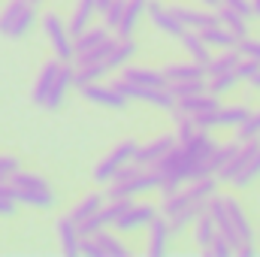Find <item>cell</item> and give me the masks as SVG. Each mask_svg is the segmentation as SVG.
I'll return each mask as SVG.
<instances>
[{"mask_svg":"<svg viewBox=\"0 0 260 257\" xmlns=\"http://www.w3.org/2000/svg\"><path fill=\"white\" fill-rule=\"evenodd\" d=\"M215 109H221L218 97L209 94V91H203V94H191V97H179L170 112H179V115H203V112H215Z\"/></svg>","mask_w":260,"mask_h":257,"instance_id":"cell-10","label":"cell"},{"mask_svg":"<svg viewBox=\"0 0 260 257\" xmlns=\"http://www.w3.org/2000/svg\"><path fill=\"white\" fill-rule=\"evenodd\" d=\"M142 170H145L142 164H136V160H127V164H124V167H121V170H118V173L112 176V182H118V185H124V182H130V179H136V176H139Z\"/></svg>","mask_w":260,"mask_h":257,"instance_id":"cell-40","label":"cell"},{"mask_svg":"<svg viewBox=\"0 0 260 257\" xmlns=\"http://www.w3.org/2000/svg\"><path fill=\"white\" fill-rule=\"evenodd\" d=\"M218 21H221V24H224L227 30H233V34H236L239 40H242V37H248V18H245V15H239L236 9L224 6V3L218 6Z\"/></svg>","mask_w":260,"mask_h":257,"instance_id":"cell-28","label":"cell"},{"mask_svg":"<svg viewBox=\"0 0 260 257\" xmlns=\"http://www.w3.org/2000/svg\"><path fill=\"white\" fill-rule=\"evenodd\" d=\"M167 91L179 100V97H191L206 91V79H188V82H167Z\"/></svg>","mask_w":260,"mask_h":257,"instance_id":"cell-37","label":"cell"},{"mask_svg":"<svg viewBox=\"0 0 260 257\" xmlns=\"http://www.w3.org/2000/svg\"><path fill=\"white\" fill-rule=\"evenodd\" d=\"M224 212H227V218H230L233 230L239 233V242H242V245H245V242H254L251 221H248V215H245V209L239 206V200H236V197H224Z\"/></svg>","mask_w":260,"mask_h":257,"instance_id":"cell-13","label":"cell"},{"mask_svg":"<svg viewBox=\"0 0 260 257\" xmlns=\"http://www.w3.org/2000/svg\"><path fill=\"white\" fill-rule=\"evenodd\" d=\"M70 88H73V61H64L61 70H58V76H55L52 91H49L46 100H43V106H46V109H58V106L64 103V97H67Z\"/></svg>","mask_w":260,"mask_h":257,"instance_id":"cell-16","label":"cell"},{"mask_svg":"<svg viewBox=\"0 0 260 257\" xmlns=\"http://www.w3.org/2000/svg\"><path fill=\"white\" fill-rule=\"evenodd\" d=\"M167 82H188V79H206V67L197 61H179V64L164 67Z\"/></svg>","mask_w":260,"mask_h":257,"instance_id":"cell-21","label":"cell"},{"mask_svg":"<svg viewBox=\"0 0 260 257\" xmlns=\"http://www.w3.org/2000/svg\"><path fill=\"white\" fill-rule=\"evenodd\" d=\"M157 215V209L151 206V203H136L133 200V206H130L127 212L112 224V227H118L121 233H130V230H139V227H148L151 224V218Z\"/></svg>","mask_w":260,"mask_h":257,"instance_id":"cell-9","label":"cell"},{"mask_svg":"<svg viewBox=\"0 0 260 257\" xmlns=\"http://www.w3.org/2000/svg\"><path fill=\"white\" fill-rule=\"evenodd\" d=\"M106 73H109L106 61H97V64H73V88H82V85L100 82Z\"/></svg>","mask_w":260,"mask_h":257,"instance_id":"cell-23","label":"cell"},{"mask_svg":"<svg viewBox=\"0 0 260 257\" xmlns=\"http://www.w3.org/2000/svg\"><path fill=\"white\" fill-rule=\"evenodd\" d=\"M58 236H61V248H64V254H79V227H76V221L67 215L58 221Z\"/></svg>","mask_w":260,"mask_h":257,"instance_id":"cell-29","label":"cell"},{"mask_svg":"<svg viewBox=\"0 0 260 257\" xmlns=\"http://www.w3.org/2000/svg\"><path fill=\"white\" fill-rule=\"evenodd\" d=\"M145 6H148V0H124L121 21H118V27H115L118 37H133V30L139 27V21H142V15H145Z\"/></svg>","mask_w":260,"mask_h":257,"instance_id":"cell-17","label":"cell"},{"mask_svg":"<svg viewBox=\"0 0 260 257\" xmlns=\"http://www.w3.org/2000/svg\"><path fill=\"white\" fill-rule=\"evenodd\" d=\"M106 37H109V27H106V24H94V27L88 24L82 34H76V37H73V58H76V55H82V52H88V49H94V46H97V43H103Z\"/></svg>","mask_w":260,"mask_h":257,"instance_id":"cell-20","label":"cell"},{"mask_svg":"<svg viewBox=\"0 0 260 257\" xmlns=\"http://www.w3.org/2000/svg\"><path fill=\"white\" fill-rule=\"evenodd\" d=\"M34 21H37V3L30 0H9L0 9V34L9 40L24 37L34 27Z\"/></svg>","mask_w":260,"mask_h":257,"instance_id":"cell-1","label":"cell"},{"mask_svg":"<svg viewBox=\"0 0 260 257\" xmlns=\"http://www.w3.org/2000/svg\"><path fill=\"white\" fill-rule=\"evenodd\" d=\"M15 170H18V160L12 154H0V179H9Z\"/></svg>","mask_w":260,"mask_h":257,"instance_id":"cell-44","label":"cell"},{"mask_svg":"<svg viewBox=\"0 0 260 257\" xmlns=\"http://www.w3.org/2000/svg\"><path fill=\"white\" fill-rule=\"evenodd\" d=\"M257 179H260V151L248 160V164H245V167H242V170H239V173H236V179H233L230 185H233V188H239V191H245V188H251Z\"/></svg>","mask_w":260,"mask_h":257,"instance_id":"cell-34","label":"cell"},{"mask_svg":"<svg viewBox=\"0 0 260 257\" xmlns=\"http://www.w3.org/2000/svg\"><path fill=\"white\" fill-rule=\"evenodd\" d=\"M257 151H260V136H257V139H245V142H239L236 154H233V157H230V160H227V164L218 170V173H215V179L230 185V182L236 179V173H239V170H242V167H245V164H248L254 154H257Z\"/></svg>","mask_w":260,"mask_h":257,"instance_id":"cell-5","label":"cell"},{"mask_svg":"<svg viewBox=\"0 0 260 257\" xmlns=\"http://www.w3.org/2000/svg\"><path fill=\"white\" fill-rule=\"evenodd\" d=\"M248 112H251V109L242 106V103H239V106H221V109L215 112V124H218V127H236V124H242V121L248 118Z\"/></svg>","mask_w":260,"mask_h":257,"instance_id":"cell-32","label":"cell"},{"mask_svg":"<svg viewBox=\"0 0 260 257\" xmlns=\"http://www.w3.org/2000/svg\"><path fill=\"white\" fill-rule=\"evenodd\" d=\"M0 182H6V179H0Z\"/></svg>","mask_w":260,"mask_h":257,"instance_id":"cell-52","label":"cell"},{"mask_svg":"<svg viewBox=\"0 0 260 257\" xmlns=\"http://www.w3.org/2000/svg\"><path fill=\"white\" fill-rule=\"evenodd\" d=\"M236 148H239V139H236V142L215 145V151H212V154H209V160H206V164H209V170H212V176H215V173H218V170L233 157V154H236Z\"/></svg>","mask_w":260,"mask_h":257,"instance_id":"cell-36","label":"cell"},{"mask_svg":"<svg viewBox=\"0 0 260 257\" xmlns=\"http://www.w3.org/2000/svg\"><path fill=\"white\" fill-rule=\"evenodd\" d=\"M251 9H254V15H260V0H251Z\"/></svg>","mask_w":260,"mask_h":257,"instance_id":"cell-50","label":"cell"},{"mask_svg":"<svg viewBox=\"0 0 260 257\" xmlns=\"http://www.w3.org/2000/svg\"><path fill=\"white\" fill-rule=\"evenodd\" d=\"M133 55H136V43H133V37H118L115 46H112V52H109V58H106L109 73L118 70V67H124V64H130Z\"/></svg>","mask_w":260,"mask_h":257,"instance_id":"cell-24","label":"cell"},{"mask_svg":"<svg viewBox=\"0 0 260 257\" xmlns=\"http://www.w3.org/2000/svg\"><path fill=\"white\" fill-rule=\"evenodd\" d=\"M224 6L236 9V12H239V15H245V18H251V15H254V9H251V0H224Z\"/></svg>","mask_w":260,"mask_h":257,"instance_id":"cell-45","label":"cell"},{"mask_svg":"<svg viewBox=\"0 0 260 257\" xmlns=\"http://www.w3.org/2000/svg\"><path fill=\"white\" fill-rule=\"evenodd\" d=\"M179 40H182V49L188 52L191 61H197V64H203V67L209 64V58H212V46L200 37V30H191V27H188Z\"/></svg>","mask_w":260,"mask_h":257,"instance_id":"cell-18","label":"cell"},{"mask_svg":"<svg viewBox=\"0 0 260 257\" xmlns=\"http://www.w3.org/2000/svg\"><path fill=\"white\" fill-rule=\"evenodd\" d=\"M179 139L173 136V133H164V136H154L151 142H145V145H136V151H133V160L136 164H142V167H154L173 145H176Z\"/></svg>","mask_w":260,"mask_h":257,"instance_id":"cell-8","label":"cell"},{"mask_svg":"<svg viewBox=\"0 0 260 257\" xmlns=\"http://www.w3.org/2000/svg\"><path fill=\"white\" fill-rule=\"evenodd\" d=\"M215 236H218V224L212 221V215H209V212H203V215L194 221V239H197V245L206 251V248L212 245V239H215Z\"/></svg>","mask_w":260,"mask_h":257,"instance_id":"cell-31","label":"cell"},{"mask_svg":"<svg viewBox=\"0 0 260 257\" xmlns=\"http://www.w3.org/2000/svg\"><path fill=\"white\" fill-rule=\"evenodd\" d=\"M236 49H239V55H242V58H254V61H260V40H251V37H242Z\"/></svg>","mask_w":260,"mask_h":257,"instance_id":"cell-42","label":"cell"},{"mask_svg":"<svg viewBox=\"0 0 260 257\" xmlns=\"http://www.w3.org/2000/svg\"><path fill=\"white\" fill-rule=\"evenodd\" d=\"M30 3H43V0H30Z\"/></svg>","mask_w":260,"mask_h":257,"instance_id":"cell-51","label":"cell"},{"mask_svg":"<svg viewBox=\"0 0 260 257\" xmlns=\"http://www.w3.org/2000/svg\"><path fill=\"white\" fill-rule=\"evenodd\" d=\"M43 34H46V40L52 43L58 61H73V34H70L67 21L58 12H46V15H43Z\"/></svg>","mask_w":260,"mask_h":257,"instance_id":"cell-3","label":"cell"},{"mask_svg":"<svg viewBox=\"0 0 260 257\" xmlns=\"http://www.w3.org/2000/svg\"><path fill=\"white\" fill-rule=\"evenodd\" d=\"M136 145H139L136 139H124V142H118V145H115V148H112L97 167H94V179H97V182H112V176H115L127 160H133Z\"/></svg>","mask_w":260,"mask_h":257,"instance_id":"cell-4","label":"cell"},{"mask_svg":"<svg viewBox=\"0 0 260 257\" xmlns=\"http://www.w3.org/2000/svg\"><path fill=\"white\" fill-rule=\"evenodd\" d=\"M91 239L100 245V251L103 257H127V248H124V242L118 239V236H112L106 227H100V230H94L91 233Z\"/></svg>","mask_w":260,"mask_h":257,"instance_id":"cell-26","label":"cell"},{"mask_svg":"<svg viewBox=\"0 0 260 257\" xmlns=\"http://www.w3.org/2000/svg\"><path fill=\"white\" fill-rule=\"evenodd\" d=\"M170 239H173L170 218H167V215H154V218H151V224H148V254H154V257L167 254Z\"/></svg>","mask_w":260,"mask_h":257,"instance_id":"cell-11","label":"cell"},{"mask_svg":"<svg viewBox=\"0 0 260 257\" xmlns=\"http://www.w3.org/2000/svg\"><path fill=\"white\" fill-rule=\"evenodd\" d=\"M79 254H85V257H103V251H100V245H97L91 236H82V239H79Z\"/></svg>","mask_w":260,"mask_h":257,"instance_id":"cell-43","label":"cell"},{"mask_svg":"<svg viewBox=\"0 0 260 257\" xmlns=\"http://www.w3.org/2000/svg\"><path fill=\"white\" fill-rule=\"evenodd\" d=\"M112 88L118 91V94H124L127 100H142V103H151V106H160V109H173L176 106V97L167 91V85L164 88H145V85H133V82H127V79H115L112 82Z\"/></svg>","mask_w":260,"mask_h":257,"instance_id":"cell-2","label":"cell"},{"mask_svg":"<svg viewBox=\"0 0 260 257\" xmlns=\"http://www.w3.org/2000/svg\"><path fill=\"white\" fill-rule=\"evenodd\" d=\"M251 88H254V91H260V73L254 76V79H251Z\"/></svg>","mask_w":260,"mask_h":257,"instance_id":"cell-49","label":"cell"},{"mask_svg":"<svg viewBox=\"0 0 260 257\" xmlns=\"http://www.w3.org/2000/svg\"><path fill=\"white\" fill-rule=\"evenodd\" d=\"M170 9H173V15H176L185 27H191V30H206V27L221 24V21H218V9H212V12H203V9H194V6H170Z\"/></svg>","mask_w":260,"mask_h":257,"instance_id":"cell-12","label":"cell"},{"mask_svg":"<svg viewBox=\"0 0 260 257\" xmlns=\"http://www.w3.org/2000/svg\"><path fill=\"white\" fill-rule=\"evenodd\" d=\"M179 145L188 151V157H191V160H197V164H206V160H209V154L215 151V145H218V142H215V136H212L209 130H197L194 136L182 139Z\"/></svg>","mask_w":260,"mask_h":257,"instance_id":"cell-14","label":"cell"},{"mask_svg":"<svg viewBox=\"0 0 260 257\" xmlns=\"http://www.w3.org/2000/svg\"><path fill=\"white\" fill-rule=\"evenodd\" d=\"M9 215H15V200L0 197V218H9Z\"/></svg>","mask_w":260,"mask_h":257,"instance_id":"cell-46","label":"cell"},{"mask_svg":"<svg viewBox=\"0 0 260 257\" xmlns=\"http://www.w3.org/2000/svg\"><path fill=\"white\" fill-rule=\"evenodd\" d=\"M6 182H9L12 188H24V191H43V188H52L43 176H37V173H24V170H15Z\"/></svg>","mask_w":260,"mask_h":257,"instance_id":"cell-33","label":"cell"},{"mask_svg":"<svg viewBox=\"0 0 260 257\" xmlns=\"http://www.w3.org/2000/svg\"><path fill=\"white\" fill-rule=\"evenodd\" d=\"M9 197H12L15 203L34 206V209H52V206L58 203L55 194H52V188H43V191H24V188H12V185H9Z\"/></svg>","mask_w":260,"mask_h":257,"instance_id":"cell-19","label":"cell"},{"mask_svg":"<svg viewBox=\"0 0 260 257\" xmlns=\"http://www.w3.org/2000/svg\"><path fill=\"white\" fill-rule=\"evenodd\" d=\"M200 37H203L212 49H236V46H239V37H236L233 30H227L224 24L206 27V30H200Z\"/></svg>","mask_w":260,"mask_h":257,"instance_id":"cell-25","label":"cell"},{"mask_svg":"<svg viewBox=\"0 0 260 257\" xmlns=\"http://www.w3.org/2000/svg\"><path fill=\"white\" fill-rule=\"evenodd\" d=\"M121 12H124V0H109V6L100 12V15H103V24H106L109 30H115L118 21H121Z\"/></svg>","mask_w":260,"mask_h":257,"instance_id":"cell-38","label":"cell"},{"mask_svg":"<svg viewBox=\"0 0 260 257\" xmlns=\"http://www.w3.org/2000/svg\"><path fill=\"white\" fill-rule=\"evenodd\" d=\"M106 6H109V0H97V12H103Z\"/></svg>","mask_w":260,"mask_h":257,"instance_id":"cell-48","label":"cell"},{"mask_svg":"<svg viewBox=\"0 0 260 257\" xmlns=\"http://www.w3.org/2000/svg\"><path fill=\"white\" fill-rule=\"evenodd\" d=\"M239 58H242L239 49H218V55L209 58V64H206V76H215V73H224V70H236Z\"/></svg>","mask_w":260,"mask_h":257,"instance_id":"cell-30","label":"cell"},{"mask_svg":"<svg viewBox=\"0 0 260 257\" xmlns=\"http://www.w3.org/2000/svg\"><path fill=\"white\" fill-rule=\"evenodd\" d=\"M200 3H203V6H209V9H218L224 0H200Z\"/></svg>","mask_w":260,"mask_h":257,"instance_id":"cell-47","label":"cell"},{"mask_svg":"<svg viewBox=\"0 0 260 257\" xmlns=\"http://www.w3.org/2000/svg\"><path fill=\"white\" fill-rule=\"evenodd\" d=\"M145 15H148V18H151V24H154L160 34H167V37H176V40H179V37L188 30V27L173 15V9H170V6H164V3H157V0H148Z\"/></svg>","mask_w":260,"mask_h":257,"instance_id":"cell-6","label":"cell"},{"mask_svg":"<svg viewBox=\"0 0 260 257\" xmlns=\"http://www.w3.org/2000/svg\"><path fill=\"white\" fill-rule=\"evenodd\" d=\"M85 100L97 103V106H106V109H124L127 106V97L118 94L112 85H103V82H91V85H82L79 88Z\"/></svg>","mask_w":260,"mask_h":257,"instance_id":"cell-7","label":"cell"},{"mask_svg":"<svg viewBox=\"0 0 260 257\" xmlns=\"http://www.w3.org/2000/svg\"><path fill=\"white\" fill-rule=\"evenodd\" d=\"M257 73H260V61H254V58H239V64H236V76H239V82H242V79L251 82Z\"/></svg>","mask_w":260,"mask_h":257,"instance_id":"cell-39","label":"cell"},{"mask_svg":"<svg viewBox=\"0 0 260 257\" xmlns=\"http://www.w3.org/2000/svg\"><path fill=\"white\" fill-rule=\"evenodd\" d=\"M206 254H212V257H230V254H233V245H230V242L218 233V236L212 239V245L206 248Z\"/></svg>","mask_w":260,"mask_h":257,"instance_id":"cell-41","label":"cell"},{"mask_svg":"<svg viewBox=\"0 0 260 257\" xmlns=\"http://www.w3.org/2000/svg\"><path fill=\"white\" fill-rule=\"evenodd\" d=\"M121 79H127V82H133V85H145V88H164V85H167L164 70L139 67V64H124L121 67Z\"/></svg>","mask_w":260,"mask_h":257,"instance_id":"cell-15","label":"cell"},{"mask_svg":"<svg viewBox=\"0 0 260 257\" xmlns=\"http://www.w3.org/2000/svg\"><path fill=\"white\" fill-rule=\"evenodd\" d=\"M64 61H49V64L40 70V76H37V85H34V103L37 106H43V100H46V94L52 91V85H55V76H58V70H61Z\"/></svg>","mask_w":260,"mask_h":257,"instance_id":"cell-22","label":"cell"},{"mask_svg":"<svg viewBox=\"0 0 260 257\" xmlns=\"http://www.w3.org/2000/svg\"><path fill=\"white\" fill-rule=\"evenodd\" d=\"M239 85V76L236 70H224V73H215V76H206V91L221 97V94H230L233 88Z\"/></svg>","mask_w":260,"mask_h":257,"instance_id":"cell-27","label":"cell"},{"mask_svg":"<svg viewBox=\"0 0 260 257\" xmlns=\"http://www.w3.org/2000/svg\"><path fill=\"white\" fill-rule=\"evenodd\" d=\"M100 206H103V197H100V194H88L85 200H79V203L73 206V212H70V218H73V221L79 224V221H85V218H91V215H94V212H97Z\"/></svg>","mask_w":260,"mask_h":257,"instance_id":"cell-35","label":"cell"}]
</instances>
